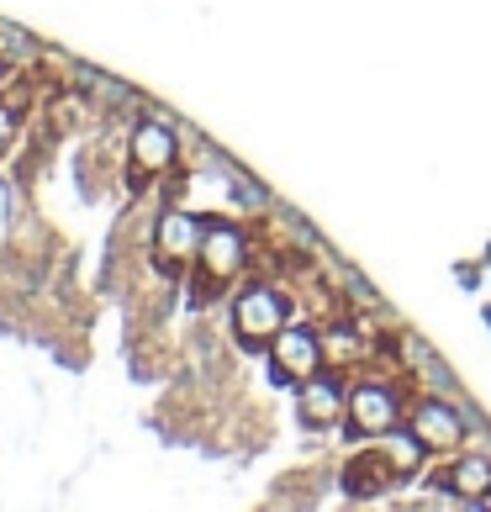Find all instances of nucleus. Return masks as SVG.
I'll return each instance as SVG.
<instances>
[{"instance_id": "obj_6", "label": "nucleus", "mask_w": 491, "mask_h": 512, "mask_svg": "<svg viewBox=\"0 0 491 512\" xmlns=\"http://www.w3.org/2000/svg\"><path fill=\"white\" fill-rule=\"evenodd\" d=\"M407 428L433 449V454H460L465 444V417L444 402V396H423L418 407L407 412Z\"/></svg>"}, {"instance_id": "obj_7", "label": "nucleus", "mask_w": 491, "mask_h": 512, "mask_svg": "<svg viewBox=\"0 0 491 512\" xmlns=\"http://www.w3.org/2000/svg\"><path fill=\"white\" fill-rule=\"evenodd\" d=\"M296 412H301V423H307V428H338V423H344V412H349L344 381H338V375H328V370H317L312 381H301Z\"/></svg>"}, {"instance_id": "obj_1", "label": "nucleus", "mask_w": 491, "mask_h": 512, "mask_svg": "<svg viewBox=\"0 0 491 512\" xmlns=\"http://www.w3.org/2000/svg\"><path fill=\"white\" fill-rule=\"evenodd\" d=\"M286 322H296V307H291V296L270 286V280H259V286H243L233 296V338L249 354H264L275 344V333L286 328Z\"/></svg>"}, {"instance_id": "obj_5", "label": "nucleus", "mask_w": 491, "mask_h": 512, "mask_svg": "<svg viewBox=\"0 0 491 512\" xmlns=\"http://www.w3.org/2000/svg\"><path fill=\"white\" fill-rule=\"evenodd\" d=\"M201 233L206 222L185 206H169V212L154 222V264L164 275H180L185 264H196V249H201Z\"/></svg>"}, {"instance_id": "obj_8", "label": "nucleus", "mask_w": 491, "mask_h": 512, "mask_svg": "<svg viewBox=\"0 0 491 512\" xmlns=\"http://www.w3.org/2000/svg\"><path fill=\"white\" fill-rule=\"evenodd\" d=\"M127 154H132V175L148 180V175H169V169L180 164V143H175V132H169L164 122H138L132 127Z\"/></svg>"}, {"instance_id": "obj_4", "label": "nucleus", "mask_w": 491, "mask_h": 512, "mask_svg": "<svg viewBox=\"0 0 491 512\" xmlns=\"http://www.w3.org/2000/svg\"><path fill=\"white\" fill-rule=\"evenodd\" d=\"M243 259H249V233L233 222H206L201 233V249H196V270L212 291H222L228 280L243 270Z\"/></svg>"}, {"instance_id": "obj_10", "label": "nucleus", "mask_w": 491, "mask_h": 512, "mask_svg": "<svg viewBox=\"0 0 491 512\" xmlns=\"http://www.w3.org/2000/svg\"><path fill=\"white\" fill-rule=\"evenodd\" d=\"M439 491H455L460 502H486L491 497V460L486 454H455L439 470Z\"/></svg>"}, {"instance_id": "obj_9", "label": "nucleus", "mask_w": 491, "mask_h": 512, "mask_svg": "<svg viewBox=\"0 0 491 512\" xmlns=\"http://www.w3.org/2000/svg\"><path fill=\"white\" fill-rule=\"evenodd\" d=\"M386 486H402V476H396V465L386 460L381 444H370L365 454H354V460L344 465V491L349 497H381Z\"/></svg>"}, {"instance_id": "obj_12", "label": "nucleus", "mask_w": 491, "mask_h": 512, "mask_svg": "<svg viewBox=\"0 0 491 512\" xmlns=\"http://www.w3.org/2000/svg\"><path fill=\"white\" fill-rule=\"evenodd\" d=\"M11 138H16V117H11V106L0 101V154L11 148Z\"/></svg>"}, {"instance_id": "obj_2", "label": "nucleus", "mask_w": 491, "mask_h": 512, "mask_svg": "<svg viewBox=\"0 0 491 512\" xmlns=\"http://www.w3.org/2000/svg\"><path fill=\"white\" fill-rule=\"evenodd\" d=\"M323 333L307 328V322H286V328L275 333V344H270V375L280 386H301V381H312L317 370H323Z\"/></svg>"}, {"instance_id": "obj_3", "label": "nucleus", "mask_w": 491, "mask_h": 512, "mask_svg": "<svg viewBox=\"0 0 491 512\" xmlns=\"http://www.w3.org/2000/svg\"><path fill=\"white\" fill-rule=\"evenodd\" d=\"M344 423L354 439H386V433L402 423V391L386 381H360L349 391V412Z\"/></svg>"}, {"instance_id": "obj_13", "label": "nucleus", "mask_w": 491, "mask_h": 512, "mask_svg": "<svg viewBox=\"0 0 491 512\" xmlns=\"http://www.w3.org/2000/svg\"><path fill=\"white\" fill-rule=\"evenodd\" d=\"M6 80H11V64H6V59H0V85H6Z\"/></svg>"}, {"instance_id": "obj_11", "label": "nucleus", "mask_w": 491, "mask_h": 512, "mask_svg": "<svg viewBox=\"0 0 491 512\" xmlns=\"http://www.w3.org/2000/svg\"><path fill=\"white\" fill-rule=\"evenodd\" d=\"M381 449H386V460L396 465V476H402V481H407V476H418V470L428 465V454H433V449H428L412 428H407V433H396V428H391Z\"/></svg>"}]
</instances>
